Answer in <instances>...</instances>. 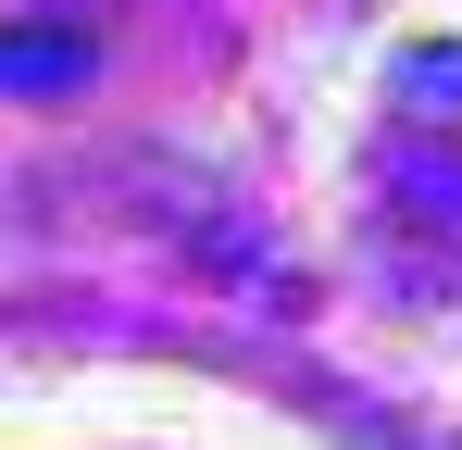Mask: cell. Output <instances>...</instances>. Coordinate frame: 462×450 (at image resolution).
<instances>
[{
  "label": "cell",
  "instance_id": "6da1fadb",
  "mask_svg": "<svg viewBox=\"0 0 462 450\" xmlns=\"http://www.w3.org/2000/svg\"><path fill=\"white\" fill-rule=\"evenodd\" d=\"M0 75H25V88H51V75H88V51H0Z\"/></svg>",
  "mask_w": 462,
  "mask_h": 450
}]
</instances>
